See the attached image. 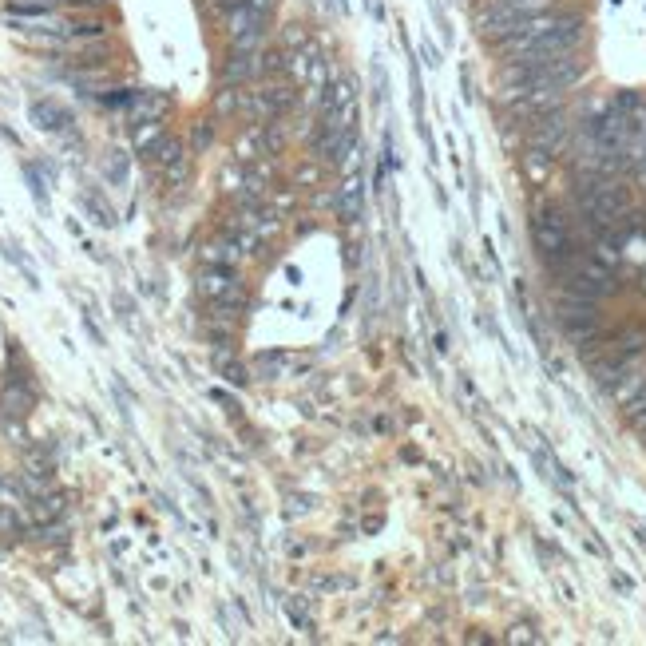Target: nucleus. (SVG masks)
<instances>
[{
    "label": "nucleus",
    "instance_id": "nucleus-1",
    "mask_svg": "<svg viewBox=\"0 0 646 646\" xmlns=\"http://www.w3.org/2000/svg\"><path fill=\"white\" fill-rule=\"evenodd\" d=\"M270 20L274 12H258L250 4H234L230 12H222L215 24L222 32L226 52H262L270 40Z\"/></svg>",
    "mask_w": 646,
    "mask_h": 646
},
{
    "label": "nucleus",
    "instance_id": "nucleus-2",
    "mask_svg": "<svg viewBox=\"0 0 646 646\" xmlns=\"http://www.w3.org/2000/svg\"><path fill=\"white\" fill-rule=\"evenodd\" d=\"M555 325L567 333L571 345H583L587 337H595L603 329V302H587V298H571V294H555Z\"/></svg>",
    "mask_w": 646,
    "mask_h": 646
},
{
    "label": "nucleus",
    "instance_id": "nucleus-3",
    "mask_svg": "<svg viewBox=\"0 0 646 646\" xmlns=\"http://www.w3.org/2000/svg\"><path fill=\"white\" fill-rule=\"evenodd\" d=\"M195 290L207 306H226V310H246L250 294L238 278V270H222V266H203L195 278Z\"/></svg>",
    "mask_w": 646,
    "mask_h": 646
},
{
    "label": "nucleus",
    "instance_id": "nucleus-4",
    "mask_svg": "<svg viewBox=\"0 0 646 646\" xmlns=\"http://www.w3.org/2000/svg\"><path fill=\"white\" fill-rule=\"evenodd\" d=\"M16 357H20V369H8V377L0 385V413H4L8 425H20L36 405V381H32L20 349H16Z\"/></svg>",
    "mask_w": 646,
    "mask_h": 646
},
{
    "label": "nucleus",
    "instance_id": "nucleus-5",
    "mask_svg": "<svg viewBox=\"0 0 646 646\" xmlns=\"http://www.w3.org/2000/svg\"><path fill=\"white\" fill-rule=\"evenodd\" d=\"M310 151L322 167H345L357 155V127H329V131H314Z\"/></svg>",
    "mask_w": 646,
    "mask_h": 646
},
{
    "label": "nucleus",
    "instance_id": "nucleus-6",
    "mask_svg": "<svg viewBox=\"0 0 646 646\" xmlns=\"http://www.w3.org/2000/svg\"><path fill=\"white\" fill-rule=\"evenodd\" d=\"M199 262L203 266H222V270H238L242 262H246V246L238 242V234H218L211 242H203V250H199Z\"/></svg>",
    "mask_w": 646,
    "mask_h": 646
},
{
    "label": "nucleus",
    "instance_id": "nucleus-7",
    "mask_svg": "<svg viewBox=\"0 0 646 646\" xmlns=\"http://www.w3.org/2000/svg\"><path fill=\"white\" fill-rule=\"evenodd\" d=\"M131 123L139 119H167L171 115V96L167 92H155V88H135L131 92V104L123 111Z\"/></svg>",
    "mask_w": 646,
    "mask_h": 646
},
{
    "label": "nucleus",
    "instance_id": "nucleus-8",
    "mask_svg": "<svg viewBox=\"0 0 646 646\" xmlns=\"http://www.w3.org/2000/svg\"><path fill=\"white\" fill-rule=\"evenodd\" d=\"M139 159H143V163H151V167H155V171L163 175L167 167H175V163L191 159V147H187V143H183L179 135H171V131H167V135H163V139H159V143H155V147H151L147 155H139Z\"/></svg>",
    "mask_w": 646,
    "mask_h": 646
},
{
    "label": "nucleus",
    "instance_id": "nucleus-9",
    "mask_svg": "<svg viewBox=\"0 0 646 646\" xmlns=\"http://www.w3.org/2000/svg\"><path fill=\"white\" fill-rule=\"evenodd\" d=\"M28 115H32V123H36L40 131H52V135L72 131V111L60 108L56 100H36V104L28 108Z\"/></svg>",
    "mask_w": 646,
    "mask_h": 646
},
{
    "label": "nucleus",
    "instance_id": "nucleus-10",
    "mask_svg": "<svg viewBox=\"0 0 646 646\" xmlns=\"http://www.w3.org/2000/svg\"><path fill=\"white\" fill-rule=\"evenodd\" d=\"M163 135H167V119H139V123H131V151L147 155Z\"/></svg>",
    "mask_w": 646,
    "mask_h": 646
},
{
    "label": "nucleus",
    "instance_id": "nucleus-11",
    "mask_svg": "<svg viewBox=\"0 0 646 646\" xmlns=\"http://www.w3.org/2000/svg\"><path fill=\"white\" fill-rule=\"evenodd\" d=\"M238 111H242V88L218 84L215 100H211V115H215L218 123H222V119H238Z\"/></svg>",
    "mask_w": 646,
    "mask_h": 646
},
{
    "label": "nucleus",
    "instance_id": "nucleus-12",
    "mask_svg": "<svg viewBox=\"0 0 646 646\" xmlns=\"http://www.w3.org/2000/svg\"><path fill=\"white\" fill-rule=\"evenodd\" d=\"M551 163H555V159H551L547 151H536V147H524V155H520V167H524L528 183H547Z\"/></svg>",
    "mask_w": 646,
    "mask_h": 646
},
{
    "label": "nucleus",
    "instance_id": "nucleus-13",
    "mask_svg": "<svg viewBox=\"0 0 646 646\" xmlns=\"http://www.w3.org/2000/svg\"><path fill=\"white\" fill-rule=\"evenodd\" d=\"M290 365H294V357H290V353H258V357H254V373H258V377H266V381L282 377Z\"/></svg>",
    "mask_w": 646,
    "mask_h": 646
},
{
    "label": "nucleus",
    "instance_id": "nucleus-14",
    "mask_svg": "<svg viewBox=\"0 0 646 646\" xmlns=\"http://www.w3.org/2000/svg\"><path fill=\"white\" fill-rule=\"evenodd\" d=\"M218 119L211 115V119H195L191 123V155H203V151H211V143H215Z\"/></svg>",
    "mask_w": 646,
    "mask_h": 646
},
{
    "label": "nucleus",
    "instance_id": "nucleus-15",
    "mask_svg": "<svg viewBox=\"0 0 646 646\" xmlns=\"http://www.w3.org/2000/svg\"><path fill=\"white\" fill-rule=\"evenodd\" d=\"M314 36H310V28L302 24V20H290V24H282V36H278V48H286V52H294V48H302V44H310Z\"/></svg>",
    "mask_w": 646,
    "mask_h": 646
},
{
    "label": "nucleus",
    "instance_id": "nucleus-16",
    "mask_svg": "<svg viewBox=\"0 0 646 646\" xmlns=\"http://www.w3.org/2000/svg\"><path fill=\"white\" fill-rule=\"evenodd\" d=\"M84 211H92V218H96L100 226H111V222H115L108 207H100V199H96V195H84Z\"/></svg>",
    "mask_w": 646,
    "mask_h": 646
},
{
    "label": "nucleus",
    "instance_id": "nucleus-17",
    "mask_svg": "<svg viewBox=\"0 0 646 646\" xmlns=\"http://www.w3.org/2000/svg\"><path fill=\"white\" fill-rule=\"evenodd\" d=\"M64 8H72V12H104L111 0H60Z\"/></svg>",
    "mask_w": 646,
    "mask_h": 646
},
{
    "label": "nucleus",
    "instance_id": "nucleus-18",
    "mask_svg": "<svg viewBox=\"0 0 646 646\" xmlns=\"http://www.w3.org/2000/svg\"><path fill=\"white\" fill-rule=\"evenodd\" d=\"M108 175L115 179V183H127V159H123V155H115V159H111Z\"/></svg>",
    "mask_w": 646,
    "mask_h": 646
},
{
    "label": "nucleus",
    "instance_id": "nucleus-19",
    "mask_svg": "<svg viewBox=\"0 0 646 646\" xmlns=\"http://www.w3.org/2000/svg\"><path fill=\"white\" fill-rule=\"evenodd\" d=\"M242 4L258 8V12H274V8H278V0H242Z\"/></svg>",
    "mask_w": 646,
    "mask_h": 646
},
{
    "label": "nucleus",
    "instance_id": "nucleus-20",
    "mask_svg": "<svg viewBox=\"0 0 646 646\" xmlns=\"http://www.w3.org/2000/svg\"><path fill=\"white\" fill-rule=\"evenodd\" d=\"M643 294H646V274H643Z\"/></svg>",
    "mask_w": 646,
    "mask_h": 646
}]
</instances>
